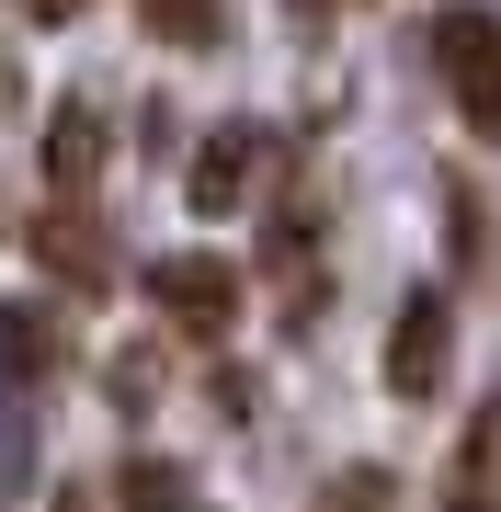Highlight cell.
I'll list each match as a JSON object with an SVG mask.
<instances>
[{"mask_svg":"<svg viewBox=\"0 0 501 512\" xmlns=\"http://www.w3.org/2000/svg\"><path fill=\"white\" fill-rule=\"evenodd\" d=\"M433 69H445L456 114L479 137H501V23L479 12V0H456V12H433Z\"/></svg>","mask_w":501,"mask_h":512,"instance_id":"cell-1","label":"cell"},{"mask_svg":"<svg viewBox=\"0 0 501 512\" xmlns=\"http://www.w3.org/2000/svg\"><path fill=\"white\" fill-rule=\"evenodd\" d=\"M445 365H456V308L445 285H410L388 319V399H445Z\"/></svg>","mask_w":501,"mask_h":512,"instance_id":"cell-2","label":"cell"},{"mask_svg":"<svg viewBox=\"0 0 501 512\" xmlns=\"http://www.w3.org/2000/svg\"><path fill=\"white\" fill-rule=\"evenodd\" d=\"M149 296H160L171 330L217 342V330L240 319V262H217V251H160V262H149Z\"/></svg>","mask_w":501,"mask_h":512,"instance_id":"cell-3","label":"cell"},{"mask_svg":"<svg viewBox=\"0 0 501 512\" xmlns=\"http://www.w3.org/2000/svg\"><path fill=\"white\" fill-rule=\"evenodd\" d=\"M251 183H262V126H205V148L183 160V194H194V217H240L251 205Z\"/></svg>","mask_w":501,"mask_h":512,"instance_id":"cell-4","label":"cell"},{"mask_svg":"<svg viewBox=\"0 0 501 512\" xmlns=\"http://www.w3.org/2000/svg\"><path fill=\"white\" fill-rule=\"evenodd\" d=\"M35 262H46L57 285H80V296H103V285H114V239L92 228V205H80V194H57L46 217H35Z\"/></svg>","mask_w":501,"mask_h":512,"instance_id":"cell-5","label":"cell"},{"mask_svg":"<svg viewBox=\"0 0 501 512\" xmlns=\"http://www.w3.org/2000/svg\"><path fill=\"white\" fill-rule=\"evenodd\" d=\"M57 353H69V319L46 296H0V387H46Z\"/></svg>","mask_w":501,"mask_h":512,"instance_id":"cell-6","label":"cell"},{"mask_svg":"<svg viewBox=\"0 0 501 512\" xmlns=\"http://www.w3.org/2000/svg\"><path fill=\"white\" fill-rule=\"evenodd\" d=\"M445 512H501V387L467 410L456 433V467H445Z\"/></svg>","mask_w":501,"mask_h":512,"instance_id":"cell-7","label":"cell"},{"mask_svg":"<svg viewBox=\"0 0 501 512\" xmlns=\"http://www.w3.org/2000/svg\"><path fill=\"white\" fill-rule=\"evenodd\" d=\"M92 171H103V114L92 103H57L46 114V183L57 194H92Z\"/></svg>","mask_w":501,"mask_h":512,"instance_id":"cell-8","label":"cell"},{"mask_svg":"<svg viewBox=\"0 0 501 512\" xmlns=\"http://www.w3.org/2000/svg\"><path fill=\"white\" fill-rule=\"evenodd\" d=\"M114 512H205V501H194V478H183V467L137 456L126 478H114Z\"/></svg>","mask_w":501,"mask_h":512,"instance_id":"cell-9","label":"cell"},{"mask_svg":"<svg viewBox=\"0 0 501 512\" xmlns=\"http://www.w3.org/2000/svg\"><path fill=\"white\" fill-rule=\"evenodd\" d=\"M308 512H399V478L388 467H342V478H319Z\"/></svg>","mask_w":501,"mask_h":512,"instance_id":"cell-10","label":"cell"},{"mask_svg":"<svg viewBox=\"0 0 501 512\" xmlns=\"http://www.w3.org/2000/svg\"><path fill=\"white\" fill-rule=\"evenodd\" d=\"M149 23H160L171 46H217V35H228V12H217V0H149Z\"/></svg>","mask_w":501,"mask_h":512,"instance_id":"cell-11","label":"cell"},{"mask_svg":"<svg viewBox=\"0 0 501 512\" xmlns=\"http://www.w3.org/2000/svg\"><path fill=\"white\" fill-rule=\"evenodd\" d=\"M149 387H160V353H114V410H149Z\"/></svg>","mask_w":501,"mask_h":512,"instance_id":"cell-12","label":"cell"},{"mask_svg":"<svg viewBox=\"0 0 501 512\" xmlns=\"http://www.w3.org/2000/svg\"><path fill=\"white\" fill-rule=\"evenodd\" d=\"M23 12H46V23H57V12H80V0H23Z\"/></svg>","mask_w":501,"mask_h":512,"instance_id":"cell-13","label":"cell"}]
</instances>
